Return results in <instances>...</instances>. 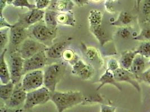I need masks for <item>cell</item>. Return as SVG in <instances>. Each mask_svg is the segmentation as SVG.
<instances>
[{"instance_id":"cell-1","label":"cell","mask_w":150,"mask_h":112,"mask_svg":"<svg viewBox=\"0 0 150 112\" xmlns=\"http://www.w3.org/2000/svg\"><path fill=\"white\" fill-rule=\"evenodd\" d=\"M84 96L79 91L51 92L50 100L55 104L57 112H64L76 105L82 104Z\"/></svg>"},{"instance_id":"cell-2","label":"cell","mask_w":150,"mask_h":112,"mask_svg":"<svg viewBox=\"0 0 150 112\" xmlns=\"http://www.w3.org/2000/svg\"><path fill=\"white\" fill-rule=\"evenodd\" d=\"M67 69L64 63H54L46 66L43 71L44 85L51 92L56 91V86L64 76Z\"/></svg>"},{"instance_id":"cell-3","label":"cell","mask_w":150,"mask_h":112,"mask_svg":"<svg viewBox=\"0 0 150 112\" xmlns=\"http://www.w3.org/2000/svg\"><path fill=\"white\" fill-rule=\"evenodd\" d=\"M29 34L32 38L45 45L47 47L54 44L57 37V29H53L45 24L38 22L28 28Z\"/></svg>"},{"instance_id":"cell-4","label":"cell","mask_w":150,"mask_h":112,"mask_svg":"<svg viewBox=\"0 0 150 112\" xmlns=\"http://www.w3.org/2000/svg\"><path fill=\"white\" fill-rule=\"evenodd\" d=\"M50 95L51 91L45 86L27 92L25 103L23 108L24 110L30 112L35 106L46 104L50 100Z\"/></svg>"},{"instance_id":"cell-5","label":"cell","mask_w":150,"mask_h":112,"mask_svg":"<svg viewBox=\"0 0 150 112\" xmlns=\"http://www.w3.org/2000/svg\"><path fill=\"white\" fill-rule=\"evenodd\" d=\"M24 60L17 50L11 53L8 58L7 64L10 72L11 81L16 85L21 82L23 76Z\"/></svg>"},{"instance_id":"cell-6","label":"cell","mask_w":150,"mask_h":112,"mask_svg":"<svg viewBox=\"0 0 150 112\" xmlns=\"http://www.w3.org/2000/svg\"><path fill=\"white\" fill-rule=\"evenodd\" d=\"M47 48V46L34 38L28 37L19 46L16 50L25 60L43 50H46Z\"/></svg>"},{"instance_id":"cell-7","label":"cell","mask_w":150,"mask_h":112,"mask_svg":"<svg viewBox=\"0 0 150 112\" xmlns=\"http://www.w3.org/2000/svg\"><path fill=\"white\" fill-rule=\"evenodd\" d=\"M23 88L27 92L38 89L44 85V74L42 70L29 72L24 75L21 81Z\"/></svg>"},{"instance_id":"cell-8","label":"cell","mask_w":150,"mask_h":112,"mask_svg":"<svg viewBox=\"0 0 150 112\" xmlns=\"http://www.w3.org/2000/svg\"><path fill=\"white\" fill-rule=\"evenodd\" d=\"M47 58L45 50H43L30 58L25 60L24 61L23 75L29 72L41 70L45 67L47 62Z\"/></svg>"},{"instance_id":"cell-9","label":"cell","mask_w":150,"mask_h":112,"mask_svg":"<svg viewBox=\"0 0 150 112\" xmlns=\"http://www.w3.org/2000/svg\"><path fill=\"white\" fill-rule=\"evenodd\" d=\"M27 92L23 88L21 83L15 85L14 91L9 99L4 103L5 106L13 109H24Z\"/></svg>"},{"instance_id":"cell-10","label":"cell","mask_w":150,"mask_h":112,"mask_svg":"<svg viewBox=\"0 0 150 112\" xmlns=\"http://www.w3.org/2000/svg\"><path fill=\"white\" fill-rule=\"evenodd\" d=\"M45 11L37 8L30 10L27 13L19 15L17 23L28 29L40 22L44 19Z\"/></svg>"},{"instance_id":"cell-11","label":"cell","mask_w":150,"mask_h":112,"mask_svg":"<svg viewBox=\"0 0 150 112\" xmlns=\"http://www.w3.org/2000/svg\"><path fill=\"white\" fill-rule=\"evenodd\" d=\"M72 74L83 80H88L95 74V67L90 63H87L79 59L72 66Z\"/></svg>"},{"instance_id":"cell-12","label":"cell","mask_w":150,"mask_h":112,"mask_svg":"<svg viewBox=\"0 0 150 112\" xmlns=\"http://www.w3.org/2000/svg\"><path fill=\"white\" fill-rule=\"evenodd\" d=\"M29 35L28 29L24 28L18 23L14 24L13 28L10 29V43L14 47L18 48Z\"/></svg>"},{"instance_id":"cell-13","label":"cell","mask_w":150,"mask_h":112,"mask_svg":"<svg viewBox=\"0 0 150 112\" xmlns=\"http://www.w3.org/2000/svg\"><path fill=\"white\" fill-rule=\"evenodd\" d=\"M114 78L117 82H126L131 84L138 92L141 89L140 85L137 81L136 77L129 70H125L121 67L113 72Z\"/></svg>"},{"instance_id":"cell-14","label":"cell","mask_w":150,"mask_h":112,"mask_svg":"<svg viewBox=\"0 0 150 112\" xmlns=\"http://www.w3.org/2000/svg\"><path fill=\"white\" fill-rule=\"evenodd\" d=\"M82 45L86 57L89 61L90 64L93 65L94 67L95 65L100 67L102 66L103 64V61L99 51L94 47H87L83 43Z\"/></svg>"},{"instance_id":"cell-15","label":"cell","mask_w":150,"mask_h":112,"mask_svg":"<svg viewBox=\"0 0 150 112\" xmlns=\"http://www.w3.org/2000/svg\"><path fill=\"white\" fill-rule=\"evenodd\" d=\"M69 42L62 41L53 44L50 47H47L46 50V54L48 58L52 59H58L62 58L64 51L67 49Z\"/></svg>"},{"instance_id":"cell-16","label":"cell","mask_w":150,"mask_h":112,"mask_svg":"<svg viewBox=\"0 0 150 112\" xmlns=\"http://www.w3.org/2000/svg\"><path fill=\"white\" fill-rule=\"evenodd\" d=\"M7 51V48H5L1 52L0 55V80L1 84H7L11 81L10 70L5 57Z\"/></svg>"},{"instance_id":"cell-17","label":"cell","mask_w":150,"mask_h":112,"mask_svg":"<svg viewBox=\"0 0 150 112\" xmlns=\"http://www.w3.org/2000/svg\"><path fill=\"white\" fill-rule=\"evenodd\" d=\"M98 82L100 83V85L97 88V90H99L106 85H113L120 91L122 90V86L115 80L113 72L109 70H106L105 71L98 80Z\"/></svg>"},{"instance_id":"cell-18","label":"cell","mask_w":150,"mask_h":112,"mask_svg":"<svg viewBox=\"0 0 150 112\" xmlns=\"http://www.w3.org/2000/svg\"><path fill=\"white\" fill-rule=\"evenodd\" d=\"M145 62L144 57L137 55L130 68L129 71L136 77L137 79H139L145 69Z\"/></svg>"},{"instance_id":"cell-19","label":"cell","mask_w":150,"mask_h":112,"mask_svg":"<svg viewBox=\"0 0 150 112\" xmlns=\"http://www.w3.org/2000/svg\"><path fill=\"white\" fill-rule=\"evenodd\" d=\"M74 6L75 4L72 0H56L50 9L59 13H65L72 11Z\"/></svg>"},{"instance_id":"cell-20","label":"cell","mask_w":150,"mask_h":112,"mask_svg":"<svg viewBox=\"0 0 150 112\" xmlns=\"http://www.w3.org/2000/svg\"><path fill=\"white\" fill-rule=\"evenodd\" d=\"M137 55L136 50H128L124 52L120 57L119 62L120 67L125 70H129Z\"/></svg>"},{"instance_id":"cell-21","label":"cell","mask_w":150,"mask_h":112,"mask_svg":"<svg viewBox=\"0 0 150 112\" xmlns=\"http://www.w3.org/2000/svg\"><path fill=\"white\" fill-rule=\"evenodd\" d=\"M57 21L58 24L74 27L76 25V20L74 13L72 11L59 13L57 16Z\"/></svg>"},{"instance_id":"cell-22","label":"cell","mask_w":150,"mask_h":112,"mask_svg":"<svg viewBox=\"0 0 150 112\" xmlns=\"http://www.w3.org/2000/svg\"><path fill=\"white\" fill-rule=\"evenodd\" d=\"M89 30L92 34L95 36L101 46L103 47L107 42L109 41V36L103 29L102 25L89 27Z\"/></svg>"},{"instance_id":"cell-23","label":"cell","mask_w":150,"mask_h":112,"mask_svg":"<svg viewBox=\"0 0 150 112\" xmlns=\"http://www.w3.org/2000/svg\"><path fill=\"white\" fill-rule=\"evenodd\" d=\"M59 12L49 9L45 11L44 20L45 24L48 27L53 29H57L58 22L57 21V16Z\"/></svg>"},{"instance_id":"cell-24","label":"cell","mask_w":150,"mask_h":112,"mask_svg":"<svg viewBox=\"0 0 150 112\" xmlns=\"http://www.w3.org/2000/svg\"><path fill=\"white\" fill-rule=\"evenodd\" d=\"M133 20V17L127 11H122L118 16L117 19L111 22L114 26L125 27L130 24Z\"/></svg>"},{"instance_id":"cell-25","label":"cell","mask_w":150,"mask_h":112,"mask_svg":"<svg viewBox=\"0 0 150 112\" xmlns=\"http://www.w3.org/2000/svg\"><path fill=\"white\" fill-rule=\"evenodd\" d=\"M15 84L11 81L7 84L0 85V98L4 102L7 101L11 97L14 91Z\"/></svg>"},{"instance_id":"cell-26","label":"cell","mask_w":150,"mask_h":112,"mask_svg":"<svg viewBox=\"0 0 150 112\" xmlns=\"http://www.w3.org/2000/svg\"><path fill=\"white\" fill-rule=\"evenodd\" d=\"M103 13L98 10H92L89 14L88 20L89 27L102 25Z\"/></svg>"},{"instance_id":"cell-27","label":"cell","mask_w":150,"mask_h":112,"mask_svg":"<svg viewBox=\"0 0 150 112\" xmlns=\"http://www.w3.org/2000/svg\"><path fill=\"white\" fill-rule=\"evenodd\" d=\"M62 58L65 62H68L71 66L79 60L78 55L71 49H65L62 53Z\"/></svg>"},{"instance_id":"cell-28","label":"cell","mask_w":150,"mask_h":112,"mask_svg":"<svg viewBox=\"0 0 150 112\" xmlns=\"http://www.w3.org/2000/svg\"><path fill=\"white\" fill-rule=\"evenodd\" d=\"M104 98L100 94H95L84 96V99L82 105H88L95 103L103 104Z\"/></svg>"},{"instance_id":"cell-29","label":"cell","mask_w":150,"mask_h":112,"mask_svg":"<svg viewBox=\"0 0 150 112\" xmlns=\"http://www.w3.org/2000/svg\"><path fill=\"white\" fill-rule=\"evenodd\" d=\"M0 48L2 52L10 42V28H3L0 29Z\"/></svg>"},{"instance_id":"cell-30","label":"cell","mask_w":150,"mask_h":112,"mask_svg":"<svg viewBox=\"0 0 150 112\" xmlns=\"http://www.w3.org/2000/svg\"><path fill=\"white\" fill-rule=\"evenodd\" d=\"M136 50L138 55L144 58H150V41L142 43Z\"/></svg>"},{"instance_id":"cell-31","label":"cell","mask_w":150,"mask_h":112,"mask_svg":"<svg viewBox=\"0 0 150 112\" xmlns=\"http://www.w3.org/2000/svg\"><path fill=\"white\" fill-rule=\"evenodd\" d=\"M133 39L144 42L150 41V27H147L143 29L139 34L133 37Z\"/></svg>"},{"instance_id":"cell-32","label":"cell","mask_w":150,"mask_h":112,"mask_svg":"<svg viewBox=\"0 0 150 112\" xmlns=\"http://www.w3.org/2000/svg\"><path fill=\"white\" fill-rule=\"evenodd\" d=\"M12 5L15 7L27 8L29 10L36 8L35 5L30 4L28 0H15Z\"/></svg>"},{"instance_id":"cell-33","label":"cell","mask_w":150,"mask_h":112,"mask_svg":"<svg viewBox=\"0 0 150 112\" xmlns=\"http://www.w3.org/2000/svg\"><path fill=\"white\" fill-rule=\"evenodd\" d=\"M119 66V63H118L116 60L115 58H110L108 61L107 62V70H109L113 72L115 70L120 68Z\"/></svg>"},{"instance_id":"cell-34","label":"cell","mask_w":150,"mask_h":112,"mask_svg":"<svg viewBox=\"0 0 150 112\" xmlns=\"http://www.w3.org/2000/svg\"><path fill=\"white\" fill-rule=\"evenodd\" d=\"M34 2L37 8L44 10L50 6L51 0H34Z\"/></svg>"},{"instance_id":"cell-35","label":"cell","mask_w":150,"mask_h":112,"mask_svg":"<svg viewBox=\"0 0 150 112\" xmlns=\"http://www.w3.org/2000/svg\"><path fill=\"white\" fill-rule=\"evenodd\" d=\"M117 35L123 39H128L131 35V33L128 28L123 27L117 32Z\"/></svg>"},{"instance_id":"cell-36","label":"cell","mask_w":150,"mask_h":112,"mask_svg":"<svg viewBox=\"0 0 150 112\" xmlns=\"http://www.w3.org/2000/svg\"><path fill=\"white\" fill-rule=\"evenodd\" d=\"M14 25L10 24L8 21L6 20L5 17L4 16L3 14H0V29L3 28H13Z\"/></svg>"},{"instance_id":"cell-37","label":"cell","mask_w":150,"mask_h":112,"mask_svg":"<svg viewBox=\"0 0 150 112\" xmlns=\"http://www.w3.org/2000/svg\"><path fill=\"white\" fill-rule=\"evenodd\" d=\"M116 107L112 105H106L105 104H100V112H115Z\"/></svg>"},{"instance_id":"cell-38","label":"cell","mask_w":150,"mask_h":112,"mask_svg":"<svg viewBox=\"0 0 150 112\" xmlns=\"http://www.w3.org/2000/svg\"><path fill=\"white\" fill-rule=\"evenodd\" d=\"M142 12L144 16H149L150 15V0H144L142 6Z\"/></svg>"},{"instance_id":"cell-39","label":"cell","mask_w":150,"mask_h":112,"mask_svg":"<svg viewBox=\"0 0 150 112\" xmlns=\"http://www.w3.org/2000/svg\"><path fill=\"white\" fill-rule=\"evenodd\" d=\"M140 80L150 85V67L148 70L144 71L140 77Z\"/></svg>"},{"instance_id":"cell-40","label":"cell","mask_w":150,"mask_h":112,"mask_svg":"<svg viewBox=\"0 0 150 112\" xmlns=\"http://www.w3.org/2000/svg\"><path fill=\"white\" fill-rule=\"evenodd\" d=\"M24 111V109H13L6 106H1L0 108V112H23Z\"/></svg>"},{"instance_id":"cell-41","label":"cell","mask_w":150,"mask_h":112,"mask_svg":"<svg viewBox=\"0 0 150 112\" xmlns=\"http://www.w3.org/2000/svg\"><path fill=\"white\" fill-rule=\"evenodd\" d=\"M76 6L79 7H83L89 4V0H72Z\"/></svg>"},{"instance_id":"cell-42","label":"cell","mask_w":150,"mask_h":112,"mask_svg":"<svg viewBox=\"0 0 150 112\" xmlns=\"http://www.w3.org/2000/svg\"><path fill=\"white\" fill-rule=\"evenodd\" d=\"M6 5V0H0V14H3L4 10Z\"/></svg>"},{"instance_id":"cell-43","label":"cell","mask_w":150,"mask_h":112,"mask_svg":"<svg viewBox=\"0 0 150 112\" xmlns=\"http://www.w3.org/2000/svg\"><path fill=\"white\" fill-rule=\"evenodd\" d=\"M136 1L137 8L138 10L139 9V6L141 5V3L143 0H136Z\"/></svg>"},{"instance_id":"cell-44","label":"cell","mask_w":150,"mask_h":112,"mask_svg":"<svg viewBox=\"0 0 150 112\" xmlns=\"http://www.w3.org/2000/svg\"><path fill=\"white\" fill-rule=\"evenodd\" d=\"M14 1H15V0H6L7 5H12V4H13V3L14 2Z\"/></svg>"},{"instance_id":"cell-45","label":"cell","mask_w":150,"mask_h":112,"mask_svg":"<svg viewBox=\"0 0 150 112\" xmlns=\"http://www.w3.org/2000/svg\"><path fill=\"white\" fill-rule=\"evenodd\" d=\"M91 1L95 3H98V2H100L102 1V0H91Z\"/></svg>"},{"instance_id":"cell-46","label":"cell","mask_w":150,"mask_h":112,"mask_svg":"<svg viewBox=\"0 0 150 112\" xmlns=\"http://www.w3.org/2000/svg\"><path fill=\"white\" fill-rule=\"evenodd\" d=\"M32 112V111H30V112Z\"/></svg>"}]
</instances>
